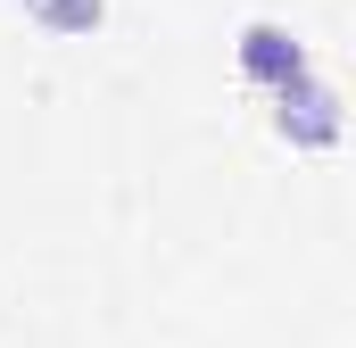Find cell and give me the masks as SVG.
Listing matches in <instances>:
<instances>
[{"label": "cell", "instance_id": "3", "mask_svg": "<svg viewBox=\"0 0 356 348\" xmlns=\"http://www.w3.org/2000/svg\"><path fill=\"white\" fill-rule=\"evenodd\" d=\"M25 17H33L42 33H91V25L108 17V0H25Z\"/></svg>", "mask_w": 356, "mask_h": 348}, {"label": "cell", "instance_id": "1", "mask_svg": "<svg viewBox=\"0 0 356 348\" xmlns=\"http://www.w3.org/2000/svg\"><path fill=\"white\" fill-rule=\"evenodd\" d=\"M273 100H282V133L298 150H332L340 141V91L323 84V75H298V84L273 91Z\"/></svg>", "mask_w": 356, "mask_h": 348}, {"label": "cell", "instance_id": "2", "mask_svg": "<svg viewBox=\"0 0 356 348\" xmlns=\"http://www.w3.org/2000/svg\"><path fill=\"white\" fill-rule=\"evenodd\" d=\"M241 75L266 84V91H290L298 75H315V67H307V42L290 25H249L241 33Z\"/></svg>", "mask_w": 356, "mask_h": 348}]
</instances>
